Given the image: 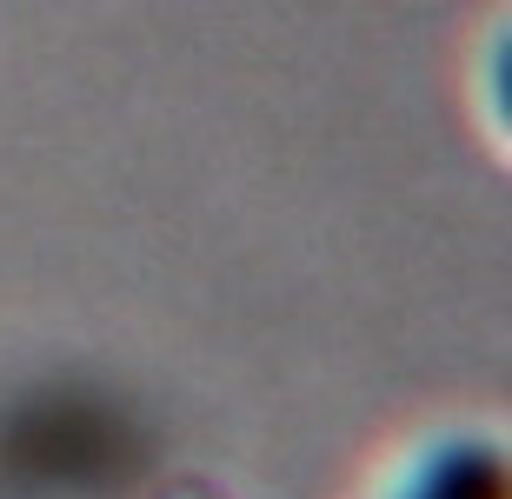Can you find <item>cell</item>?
<instances>
[{
  "instance_id": "6da1fadb",
  "label": "cell",
  "mask_w": 512,
  "mask_h": 499,
  "mask_svg": "<svg viewBox=\"0 0 512 499\" xmlns=\"http://www.w3.org/2000/svg\"><path fill=\"white\" fill-rule=\"evenodd\" d=\"M386 499H506V453L486 433H439L393 473Z\"/></svg>"
},
{
  "instance_id": "7a4b0ae2",
  "label": "cell",
  "mask_w": 512,
  "mask_h": 499,
  "mask_svg": "<svg viewBox=\"0 0 512 499\" xmlns=\"http://www.w3.org/2000/svg\"><path fill=\"white\" fill-rule=\"evenodd\" d=\"M153 499H233L220 480H207V473H180V480H167Z\"/></svg>"
}]
</instances>
